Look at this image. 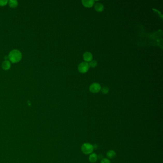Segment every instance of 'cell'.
Returning <instances> with one entry per match:
<instances>
[{"label":"cell","instance_id":"6da1fadb","mask_svg":"<svg viewBox=\"0 0 163 163\" xmlns=\"http://www.w3.org/2000/svg\"><path fill=\"white\" fill-rule=\"evenodd\" d=\"M22 54L18 50L15 49L11 51L9 53L8 58L12 63H17L20 61L22 59Z\"/></svg>","mask_w":163,"mask_h":163},{"label":"cell","instance_id":"7a4b0ae2","mask_svg":"<svg viewBox=\"0 0 163 163\" xmlns=\"http://www.w3.org/2000/svg\"><path fill=\"white\" fill-rule=\"evenodd\" d=\"M81 151L83 154H91L94 150L93 145L89 143H84L81 147Z\"/></svg>","mask_w":163,"mask_h":163},{"label":"cell","instance_id":"3957f363","mask_svg":"<svg viewBox=\"0 0 163 163\" xmlns=\"http://www.w3.org/2000/svg\"><path fill=\"white\" fill-rule=\"evenodd\" d=\"M89 67V65L87 62H83L79 65L78 67V69L80 73H85L88 71Z\"/></svg>","mask_w":163,"mask_h":163},{"label":"cell","instance_id":"277c9868","mask_svg":"<svg viewBox=\"0 0 163 163\" xmlns=\"http://www.w3.org/2000/svg\"><path fill=\"white\" fill-rule=\"evenodd\" d=\"M101 87L98 83H93L89 87V90L93 93H98L101 90Z\"/></svg>","mask_w":163,"mask_h":163},{"label":"cell","instance_id":"5b68a950","mask_svg":"<svg viewBox=\"0 0 163 163\" xmlns=\"http://www.w3.org/2000/svg\"><path fill=\"white\" fill-rule=\"evenodd\" d=\"M83 58L86 61H91L93 59V55L91 53L86 52L83 54Z\"/></svg>","mask_w":163,"mask_h":163},{"label":"cell","instance_id":"8992f818","mask_svg":"<svg viewBox=\"0 0 163 163\" xmlns=\"http://www.w3.org/2000/svg\"><path fill=\"white\" fill-rule=\"evenodd\" d=\"M82 3H83L84 6L87 7H91L93 5L94 1L93 0H83L82 1Z\"/></svg>","mask_w":163,"mask_h":163},{"label":"cell","instance_id":"52a82bcc","mask_svg":"<svg viewBox=\"0 0 163 163\" xmlns=\"http://www.w3.org/2000/svg\"><path fill=\"white\" fill-rule=\"evenodd\" d=\"M11 68V63L8 60H5L2 63V68L5 70L9 69Z\"/></svg>","mask_w":163,"mask_h":163},{"label":"cell","instance_id":"ba28073f","mask_svg":"<svg viewBox=\"0 0 163 163\" xmlns=\"http://www.w3.org/2000/svg\"><path fill=\"white\" fill-rule=\"evenodd\" d=\"M89 159L91 163H95L98 160V156L95 153L90 154Z\"/></svg>","mask_w":163,"mask_h":163},{"label":"cell","instance_id":"9c48e42d","mask_svg":"<svg viewBox=\"0 0 163 163\" xmlns=\"http://www.w3.org/2000/svg\"><path fill=\"white\" fill-rule=\"evenodd\" d=\"M94 8L98 12H101L104 9V6L102 4L100 3H96Z\"/></svg>","mask_w":163,"mask_h":163},{"label":"cell","instance_id":"30bf717a","mask_svg":"<svg viewBox=\"0 0 163 163\" xmlns=\"http://www.w3.org/2000/svg\"><path fill=\"white\" fill-rule=\"evenodd\" d=\"M107 156L110 159H113L116 157V153L114 150H110L107 152Z\"/></svg>","mask_w":163,"mask_h":163},{"label":"cell","instance_id":"8fae6325","mask_svg":"<svg viewBox=\"0 0 163 163\" xmlns=\"http://www.w3.org/2000/svg\"><path fill=\"white\" fill-rule=\"evenodd\" d=\"M9 5L11 8H16L18 5V2L16 1H12L11 0L8 2Z\"/></svg>","mask_w":163,"mask_h":163},{"label":"cell","instance_id":"7c38bea8","mask_svg":"<svg viewBox=\"0 0 163 163\" xmlns=\"http://www.w3.org/2000/svg\"><path fill=\"white\" fill-rule=\"evenodd\" d=\"M89 66L92 67V68H95L97 65V62L95 60H93V61H91L89 63Z\"/></svg>","mask_w":163,"mask_h":163},{"label":"cell","instance_id":"4fadbf2b","mask_svg":"<svg viewBox=\"0 0 163 163\" xmlns=\"http://www.w3.org/2000/svg\"><path fill=\"white\" fill-rule=\"evenodd\" d=\"M102 93L104 94H107L109 92V89L107 87H104L102 88Z\"/></svg>","mask_w":163,"mask_h":163},{"label":"cell","instance_id":"5bb4252c","mask_svg":"<svg viewBox=\"0 0 163 163\" xmlns=\"http://www.w3.org/2000/svg\"><path fill=\"white\" fill-rule=\"evenodd\" d=\"M8 3L6 0H0V6H3L5 5Z\"/></svg>","mask_w":163,"mask_h":163},{"label":"cell","instance_id":"9a60e30c","mask_svg":"<svg viewBox=\"0 0 163 163\" xmlns=\"http://www.w3.org/2000/svg\"><path fill=\"white\" fill-rule=\"evenodd\" d=\"M101 163H111V162L107 158H103L101 161Z\"/></svg>","mask_w":163,"mask_h":163}]
</instances>
